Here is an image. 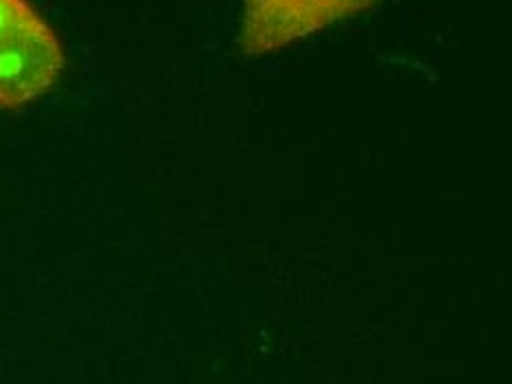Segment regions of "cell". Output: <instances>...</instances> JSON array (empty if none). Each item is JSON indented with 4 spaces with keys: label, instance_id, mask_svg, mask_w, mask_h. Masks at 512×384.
Instances as JSON below:
<instances>
[{
    "label": "cell",
    "instance_id": "obj_2",
    "mask_svg": "<svg viewBox=\"0 0 512 384\" xmlns=\"http://www.w3.org/2000/svg\"><path fill=\"white\" fill-rule=\"evenodd\" d=\"M373 3L376 0H243L241 49L245 56H265L365 12Z\"/></svg>",
    "mask_w": 512,
    "mask_h": 384
},
{
    "label": "cell",
    "instance_id": "obj_1",
    "mask_svg": "<svg viewBox=\"0 0 512 384\" xmlns=\"http://www.w3.org/2000/svg\"><path fill=\"white\" fill-rule=\"evenodd\" d=\"M67 69V51L29 0H0V111L47 95Z\"/></svg>",
    "mask_w": 512,
    "mask_h": 384
}]
</instances>
